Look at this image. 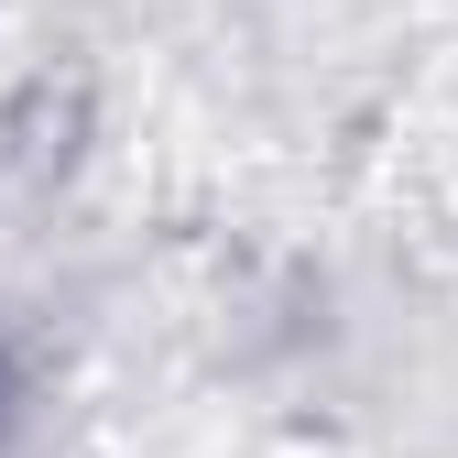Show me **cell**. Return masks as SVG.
<instances>
[{"instance_id":"6da1fadb","label":"cell","mask_w":458,"mask_h":458,"mask_svg":"<svg viewBox=\"0 0 458 458\" xmlns=\"http://www.w3.org/2000/svg\"><path fill=\"white\" fill-rule=\"evenodd\" d=\"M0 426H12V371H0Z\"/></svg>"}]
</instances>
